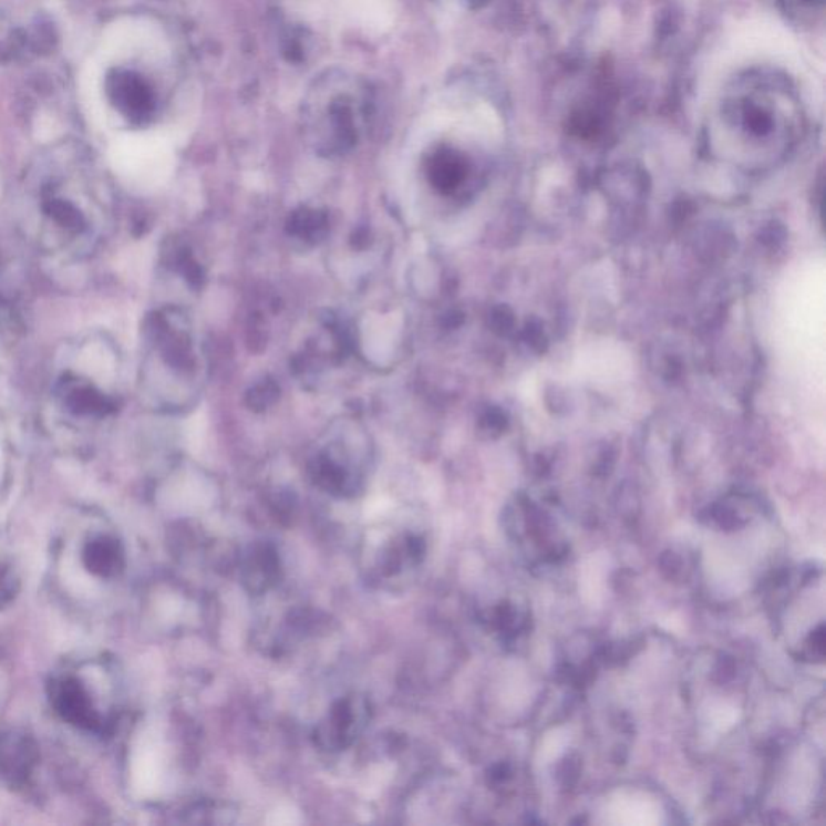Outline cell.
Here are the masks:
<instances>
[{"label": "cell", "mask_w": 826, "mask_h": 826, "mask_svg": "<svg viewBox=\"0 0 826 826\" xmlns=\"http://www.w3.org/2000/svg\"><path fill=\"white\" fill-rule=\"evenodd\" d=\"M333 10L345 27L383 34L393 28L397 0H333Z\"/></svg>", "instance_id": "277c9868"}, {"label": "cell", "mask_w": 826, "mask_h": 826, "mask_svg": "<svg viewBox=\"0 0 826 826\" xmlns=\"http://www.w3.org/2000/svg\"><path fill=\"white\" fill-rule=\"evenodd\" d=\"M59 709L63 716L78 725H93L90 702L76 683L63 684L59 693Z\"/></svg>", "instance_id": "ba28073f"}, {"label": "cell", "mask_w": 826, "mask_h": 826, "mask_svg": "<svg viewBox=\"0 0 826 826\" xmlns=\"http://www.w3.org/2000/svg\"><path fill=\"white\" fill-rule=\"evenodd\" d=\"M372 720V705L365 695L338 699L313 730V743L324 752L351 747Z\"/></svg>", "instance_id": "3957f363"}, {"label": "cell", "mask_w": 826, "mask_h": 826, "mask_svg": "<svg viewBox=\"0 0 826 826\" xmlns=\"http://www.w3.org/2000/svg\"><path fill=\"white\" fill-rule=\"evenodd\" d=\"M734 111L740 115L743 128L754 136H767L775 128V105L767 94L743 95Z\"/></svg>", "instance_id": "52a82bcc"}, {"label": "cell", "mask_w": 826, "mask_h": 826, "mask_svg": "<svg viewBox=\"0 0 826 826\" xmlns=\"http://www.w3.org/2000/svg\"><path fill=\"white\" fill-rule=\"evenodd\" d=\"M17 214L37 252L81 262L111 238L115 207L107 183L91 173H38L23 186Z\"/></svg>", "instance_id": "6da1fadb"}, {"label": "cell", "mask_w": 826, "mask_h": 826, "mask_svg": "<svg viewBox=\"0 0 826 826\" xmlns=\"http://www.w3.org/2000/svg\"><path fill=\"white\" fill-rule=\"evenodd\" d=\"M120 405V358L109 334L76 337L56 355L45 401V423L70 436H95Z\"/></svg>", "instance_id": "7a4b0ae2"}, {"label": "cell", "mask_w": 826, "mask_h": 826, "mask_svg": "<svg viewBox=\"0 0 826 826\" xmlns=\"http://www.w3.org/2000/svg\"><path fill=\"white\" fill-rule=\"evenodd\" d=\"M425 554L426 543L422 536L413 533L397 536L381 550L380 571L384 577H397L405 570L419 567Z\"/></svg>", "instance_id": "8992f818"}, {"label": "cell", "mask_w": 826, "mask_h": 826, "mask_svg": "<svg viewBox=\"0 0 826 826\" xmlns=\"http://www.w3.org/2000/svg\"><path fill=\"white\" fill-rule=\"evenodd\" d=\"M785 3L788 12H801V10H814L820 9L824 6V0H782Z\"/></svg>", "instance_id": "30bf717a"}, {"label": "cell", "mask_w": 826, "mask_h": 826, "mask_svg": "<svg viewBox=\"0 0 826 826\" xmlns=\"http://www.w3.org/2000/svg\"><path fill=\"white\" fill-rule=\"evenodd\" d=\"M239 574L250 595L260 596L270 591L280 582L282 574L277 547L271 543H256L242 557Z\"/></svg>", "instance_id": "5b68a950"}, {"label": "cell", "mask_w": 826, "mask_h": 826, "mask_svg": "<svg viewBox=\"0 0 826 826\" xmlns=\"http://www.w3.org/2000/svg\"><path fill=\"white\" fill-rule=\"evenodd\" d=\"M87 565L101 575L115 574L122 564V553L115 541L107 538L97 539L86 553Z\"/></svg>", "instance_id": "9c48e42d"}]
</instances>
